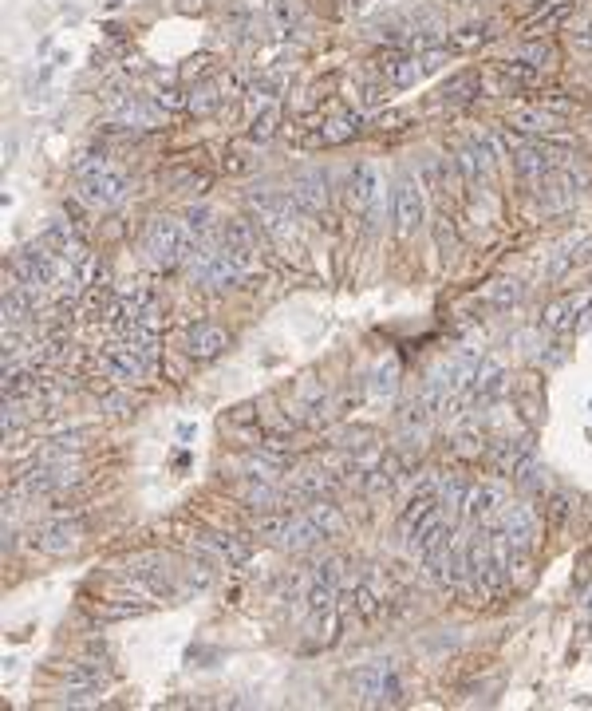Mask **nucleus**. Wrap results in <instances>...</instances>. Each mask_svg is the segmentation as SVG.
Listing matches in <instances>:
<instances>
[{
	"mask_svg": "<svg viewBox=\"0 0 592 711\" xmlns=\"http://www.w3.org/2000/svg\"><path fill=\"white\" fill-rule=\"evenodd\" d=\"M194 245L186 222H174V217H150L147 233H142V253L162 269H174V266H186V253Z\"/></svg>",
	"mask_w": 592,
	"mask_h": 711,
	"instance_id": "obj_1",
	"label": "nucleus"
},
{
	"mask_svg": "<svg viewBox=\"0 0 592 711\" xmlns=\"http://www.w3.org/2000/svg\"><path fill=\"white\" fill-rule=\"evenodd\" d=\"M186 269L194 273L206 289H230L233 281L241 277V273L230 266V257H225L222 241H194L186 253Z\"/></svg>",
	"mask_w": 592,
	"mask_h": 711,
	"instance_id": "obj_2",
	"label": "nucleus"
},
{
	"mask_svg": "<svg viewBox=\"0 0 592 711\" xmlns=\"http://www.w3.org/2000/svg\"><path fill=\"white\" fill-rule=\"evenodd\" d=\"M253 214H257V225L265 230L269 237H277V241H285L288 233L296 230V202L293 194H272V190H261V194L249 198Z\"/></svg>",
	"mask_w": 592,
	"mask_h": 711,
	"instance_id": "obj_3",
	"label": "nucleus"
},
{
	"mask_svg": "<svg viewBox=\"0 0 592 711\" xmlns=\"http://www.w3.org/2000/svg\"><path fill=\"white\" fill-rule=\"evenodd\" d=\"M222 249L225 257H230V266L241 273H253L257 269V233H253L249 222H241V217H230V222H222Z\"/></svg>",
	"mask_w": 592,
	"mask_h": 711,
	"instance_id": "obj_4",
	"label": "nucleus"
},
{
	"mask_svg": "<svg viewBox=\"0 0 592 711\" xmlns=\"http://www.w3.org/2000/svg\"><path fill=\"white\" fill-rule=\"evenodd\" d=\"M498 534H502L506 542H509V550H525V553H533L537 534H541L533 506H525V503H506L502 518H498Z\"/></svg>",
	"mask_w": 592,
	"mask_h": 711,
	"instance_id": "obj_5",
	"label": "nucleus"
},
{
	"mask_svg": "<svg viewBox=\"0 0 592 711\" xmlns=\"http://www.w3.org/2000/svg\"><path fill=\"white\" fill-rule=\"evenodd\" d=\"M506 510V494L498 486H490V482H478V486H470L466 503H462V514L470 518L478 530L486 534H498V518H502Z\"/></svg>",
	"mask_w": 592,
	"mask_h": 711,
	"instance_id": "obj_6",
	"label": "nucleus"
},
{
	"mask_svg": "<svg viewBox=\"0 0 592 711\" xmlns=\"http://www.w3.org/2000/svg\"><path fill=\"white\" fill-rule=\"evenodd\" d=\"M355 691H360L368 704H395L399 699V676H395V668H391L387 660H379V664H368V668H360L355 672Z\"/></svg>",
	"mask_w": 592,
	"mask_h": 711,
	"instance_id": "obj_7",
	"label": "nucleus"
},
{
	"mask_svg": "<svg viewBox=\"0 0 592 711\" xmlns=\"http://www.w3.org/2000/svg\"><path fill=\"white\" fill-rule=\"evenodd\" d=\"M426 202H423V186L415 178H399L395 182V230L403 237H411L423 230Z\"/></svg>",
	"mask_w": 592,
	"mask_h": 711,
	"instance_id": "obj_8",
	"label": "nucleus"
},
{
	"mask_svg": "<svg viewBox=\"0 0 592 711\" xmlns=\"http://www.w3.org/2000/svg\"><path fill=\"white\" fill-rule=\"evenodd\" d=\"M557 167H561V159H557V151H553L549 143H522V147L514 151L517 178L530 182V186H533V182H545Z\"/></svg>",
	"mask_w": 592,
	"mask_h": 711,
	"instance_id": "obj_9",
	"label": "nucleus"
},
{
	"mask_svg": "<svg viewBox=\"0 0 592 711\" xmlns=\"http://www.w3.org/2000/svg\"><path fill=\"white\" fill-rule=\"evenodd\" d=\"M79 182H84V198L91 206H99V209L118 206L126 198V178L118 175V170H111V167L99 170V175H91V178H79Z\"/></svg>",
	"mask_w": 592,
	"mask_h": 711,
	"instance_id": "obj_10",
	"label": "nucleus"
},
{
	"mask_svg": "<svg viewBox=\"0 0 592 711\" xmlns=\"http://www.w3.org/2000/svg\"><path fill=\"white\" fill-rule=\"evenodd\" d=\"M32 545L40 553H52V558H63V553H71L79 545V526L76 522H52L44 526V530H36Z\"/></svg>",
	"mask_w": 592,
	"mask_h": 711,
	"instance_id": "obj_11",
	"label": "nucleus"
},
{
	"mask_svg": "<svg viewBox=\"0 0 592 711\" xmlns=\"http://www.w3.org/2000/svg\"><path fill=\"white\" fill-rule=\"evenodd\" d=\"M376 198H379V175H376V167H371V162H360V167L352 170V182H348V206L368 214V209L376 206Z\"/></svg>",
	"mask_w": 592,
	"mask_h": 711,
	"instance_id": "obj_12",
	"label": "nucleus"
},
{
	"mask_svg": "<svg viewBox=\"0 0 592 711\" xmlns=\"http://www.w3.org/2000/svg\"><path fill=\"white\" fill-rule=\"evenodd\" d=\"M320 537H324V530L312 522V514H293L277 545H285V550H293V553H304V550H312Z\"/></svg>",
	"mask_w": 592,
	"mask_h": 711,
	"instance_id": "obj_13",
	"label": "nucleus"
},
{
	"mask_svg": "<svg viewBox=\"0 0 592 711\" xmlns=\"http://www.w3.org/2000/svg\"><path fill=\"white\" fill-rule=\"evenodd\" d=\"M379 71H384V79L391 87H411L418 76H423V56H411V52H395V56H387L379 63Z\"/></svg>",
	"mask_w": 592,
	"mask_h": 711,
	"instance_id": "obj_14",
	"label": "nucleus"
},
{
	"mask_svg": "<svg viewBox=\"0 0 592 711\" xmlns=\"http://www.w3.org/2000/svg\"><path fill=\"white\" fill-rule=\"evenodd\" d=\"M530 459H533V446H530V439H502V443L494 446V454H490V462H494V470H498V474H509V478H514V474L522 470Z\"/></svg>",
	"mask_w": 592,
	"mask_h": 711,
	"instance_id": "obj_15",
	"label": "nucleus"
},
{
	"mask_svg": "<svg viewBox=\"0 0 592 711\" xmlns=\"http://www.w3.org/2000/svg\"><path fill=\"white\" fill-rule=\"evenodd\" d=\"M572 8H577V4H569V0H545L530 20H525V40H537V36L553 32L557 24H564V16H569Z\"/></svg>",
	"mask_w": 592,
	"mask_h": 711,
	"instance_id": "obj_16",
	"label": "nucleus"
},
{
	"mask_svg": "<svg viewBox=\"0 0 592 711\" xmlns=\"http://www.w3.org/2000/svg\"><path fill=\"white\" fill-rule=\"evenodd\" d=\"M502 388H506V368L498 360H482L478 372H474L470 396L478 399V404H490L494 396H502Z\"/></svg>",
	"mask_w": 592,
	"mask_h": 711,
	"instance_id": "obj_17",
	"label": "nucleus"
},
{
	"mask_svg": "<svg viewBox=\"0 0 592 711\" xmlns=\"http://www.w3.org/2000/svg\"><path fill=\"white\" fill-rule=\"evenodd\" d=\"M225 344H230L225 328H217V324L190 328V356H194V360H214V356L225 352Z\"/></svg>",
	"mask_w": 592,
	"mask_h": 711,
	"instance_id": "obj_18",
	"label": "nucleus"
},
{
	"mask_svg": "<svg viewBox=\"0 0 592 711\" xmlns=\"http://www.w3.org/2000/svg\"><path fill=\"white\" fill-rule=\"evenodd\" d=\"M68 482H76V478H71V470L60 462V467H36L32 474H24L20 490L24 494H52V490H63Z\"/></svg>",
	"mask_w": 592,
	"mask_h": 711,
	"instance_id": "obj_19",
	"label": "nucleus"
},
{
	"mask_svg": "<svg viewBox=\"0 0 592 711\" xmlns=\"http://www.w3.org/2000/svg\"><path fill=\"white\" fill-rule=\"evenodd\" d=\"M202 545L209 553H217L225 565H245V561H249V542L237 537V534H206Z\"/></svg>",
	"mask_w": 592,
	"mask_h": 711,
	"instance_id": "obj_20",
	"label": "nucleus"
},
{
	"mask_svg": "<svg viewBox=\"0 0 592 711\" xmlns=\"http://www.w3.org/2000/svg\"><path fill=\"white\" fill-rule=\"evenodd\" d=\"M588 293H577V297H564L557 305H549V313H545V324L553 328V332H569L572 324H577V316L588 308Z\"/></svg>",
	"mask_w": 592,
	"mask_h": 711,
	"instance_id": "obj_21",
	"label": "nucleus"
},
{
	"mask_svg": "<svg viewBox=\"0 0 592 711\" xmlns=\"http://www.w3.org/2000/svg\"><path fill=\"white\" fill-rule=\"evenodd\" d=\"M506 123L522 135H549L553 131V115L545 111V107H514Z\"/></svg>",
	"mask_w": 592,
	"mask_h": 711,
	"instance_id": "obj_22",
	"label": "nucleus"
},
{
	"mask_svg": "<svg viewBox=\"0 0 592 711\" xmlns=\"http://www.w3.org/2000/svg\"><path fill=\"white\" fill-rule=\"evenodd\" d=\"M32 316H36L32 289H28V285H16V289H8V297H4V321H8V328H20V324H28Z\"/></svg>",
	"mask_w": 592,
	"mask_h": 711,
	"instance_id": "obj_23",
	"label": "nucleus"
},
{
	"mask_svg": "<svg viewBox=\"0 0 592 711\" xmlns=\"http://www.w3.org/2000/svg\"><path fill=\"white\" fill-rule=\"evenodd\" d=\"M293 202H296L300 209H304V214H320L324 202H328V194H324V178H316V175L296 178V182H293Z\"/></svg>",
	"mask_w": 592,
	"mask_h": 711,
	"instance_id": "obj_24",
	"label": "nucleus"
},
{
	"mask_svg": "<svg viewBox=\"0 0 592 711\" xmlns=\"http://www.w3.org/2000/svg\"><path fill=\"white\" fill-rule=\"evenodd\" d=\"M103 683H107V668L95 660H79L68 672V691H99Z\"/></svg>",
	"mask_w": 592,
	"mask_h": 711,
	"instance_id": "obj_25",
	"label": "nucleus"
},
{
	"mask_svg": "<svg viewBox=\"0 0 592 711\" xmlns=\"http://www.w3.org/2000/svg\"><path fill=\"white\" fill-rule=\"evenodd\" d=\"M186 230L194 241H214V237H222V225H217V217L209 206H190L186 209Z\"/></svg>",
	"mask_w": 592,
	"mask_h": 711,
	"instance_id": "obj_26",
	"label": "nucleus"
},
{
	"mask_svg": "<svg viewBox=\"0 0 592 711\" xmlns=\"http://www.w3.org/2000/svg\"><path fill=\"white\" fill-rule=\"evenodd\" d=\"M478 91H482V76H478V71H462V76L446 79L442 99H446V103H470V99H478Z\"/></svg>",
	"mask_w": 592,
	"mask_h": 711,
	"instance_id": "obj_27",
	"label": "nucleus"
},
{
	"mask_svg": "<svg viewBox=\"0 0 592 711\" xmlns=\"http://www.w3.org/2000/svg\"><path fill=\"white\" fill-rule=\"evenodd\" d=\"M466 494H470V482L462 478V474H439V503H442V510L458 514L462 503H466Z\"/></svg>",
	"mask_w": 592,
	"mask_h": 711,
	"instance_id": "obj_28",
	"label": "nucleus"
},
{
	"mask_svg": "<svg viewBox=\"0 0 592 711\" xmlns=\"http://www.w3.org/2000/svg\"><path fill=\"white\" fill-rule=\"evenodd\" d=\"M490 24H466V29H458L450 36V48L454 52H474V48H482V44L490 40Z\"/></svg>",
	"mask_w": 592,
	"mask_h": 711,
	"instance_id": "obj_29",
	"label": "nucleus"
},
{
	"mask_svg": "<svg viewBox=\"0 0 592 711\" xmlns=\"http://www.w3.org/2000/svg\"><path fill=\"white\" fill-rule=\"evenodd\" d=\"M352 605H355V613L363 617V621H371V617L379 613V592L368 585V581H355L352 585Z\"/></svg>",
	"mask_w": 592,
	"mask_h": 711,
	"instance_id": "obj_30",
	"label": "nucleus"
},
{
	"mask_svg": "<svg viewBox=\"0 0 592 711\" xmlns=\"http://www.w3.org/2000/svg\"><path fill=\"white\" fill-rule=\"evenodd\" d=\"M277 123H280V107H277V103H269L265 111H261L257 118H253V127H249V139H253V143H269L272 135H277Z\"/></svg>",
	"mask_w": 592,
	"mask_h": 711,
	"instance_id": "obj_31",
	"label": "nucleus"
},
{
	"mask_svg": "<svg viewBox=\"0 0 592 711\" xmlns=\"http://www.w3.org/2000/svg\"><path fill=\"white\" fill-rule=\"evenodd\" d=\"M514 482H517V490H525V494H545V467H537V459H530L522 470L514 474Z\"/></svg>",
	"mask_w": 592,
	"mask_h": 711,
	"instance_id": "obj_32",
	"label": "nucleus"
},
{
	"mask_svg": "<svg viewBox=\"0 0 592 711\" xmlns=\"http://www.w3.org/2000/svg\"><path fill=\"white\" fill-rule=\"evenodd\" d=\"M352 135H360V115H340V118H332V123L320 131V139L324 143H344V139H352Z\"/></svg>",
	"mask_w": 592,
	"mask_h": 711,
	"instance_id": "obj_33",
	"label": "nucleus"
},
{
	"mask_svg": "<svg viewBox=\"0 0 592 711\" xmlns=\"http://www.w3.org/2000/svg\"><path fill=\"white\" fill-rule=\"evenodd\" d=\"M308 514H312V522L324 530V537H332V534L344 526V518L336 514V506H332V503H320V498H316V503L308 506Z\"/></svg>",
	"mask_w": 592,
	"mask_h": 711,
	"instance_id": "obj_34",
	"label": "nucleus"
},
{
	"mask_svg": "<svg viewBox=\"0 0 592 711\" xmlns=\"http://www.w3.org/2000/svg\"><path fill=\"white\" fill-rule=\"evenodd\" d=\"M395 384H399V364L395 360H384L376 368V376H371V391H376V396H391Z\"/></svg>",
	"mask_w": 592,
	"mask_h": 711,
	"instance_id": "obj_35",
	"label": "nucleus"
},
{
	"mask_svg": "<svg viewBox=\"0 0 592 711\" xmlns=\"http://www.w3.org/2000/svg\"><path fill=\"white\" fill-rule=\"evenodd\" d=\"M502 76L514 79V84H537V79H541V68H533L530 60H506Z\"/></svg>",
	"mask_w": 592,
	"mask_h": 711,
	"instance_id": "obj_36",
	"label": "nucleus"
},
{
	"mask_svg": "<svg viewBox=\"0 0 592 711\" xmlns=\"http://www.w3.org/2000/svg\"><path fill=\"white\" fill-rule=\"evenodd\" d=\"M296 490H300V494H308V498L328 494V490H332V478H328L324 470H304V474H300V482H296Z\"/></svg>",
	"mask_w": 592,
	"mask_h": 711,
	"instance_id": "obj_37",
	"label": "nucleus"
},
{
	"mask_svg": "<svg viewBox=\"0 0 592 711\" xmlns=\"http://www.w3.org/2000/svg\"><path fill=\"white\" fill-rule=\"evenodd\" d=\"M549 518H553V526H564V518H569V498L553 494L549 498Z\"/></svg>",
	"mask_w": 592,
	"mask_h": 711,
	"instance_id": "obj_38",
	"label": "nucleus"
},
{
	"mask_svg": "<svg viewBox=\"0 0 592 711\" xmlns=\"http://www.w3.org/2000/svg\"><path fill=\"white\" fill-rule=\"evenodd\" d=\"M525 60H530L533 68H549V63H553V48H549V44H541V48L533 44V48L525 52Z\"/></svg>",
	"mask_w": 592,
	"mask_h": 711,
	"instance_id": "obj_39",
	"label": "nucleus"
},
{
	"mask_svg": "<svg viewBox=\"0 0 592 711\" xmlns=\"http://www.w3.org/2000/svg\"><path fill=\"white\" fill-rule=\"evenodd\" d=\"M572 48L592 52V24H585V29H577V32H572Z\"/></svg>",
	"mask_w": 592,
	"mask_h": 711,
	"instance_id": "obj_40",
	"label": "nucleus"
},
{
	"mask_svg": "<svg viewBox=\"0 0 592 711\" xmlns=\"http://www.w3.org/2000/svg\"><path fill=\"white\" fill-rule=\"evenodd\" d=\"M494 300H498V305H514V300H517V285H514V281H502V289L494 293Z\"/></svg>",
	"mask_w": 592,
	"mask_h": 711,
	"instance_id": "obj_41",
	"label": "nucleus"
},
{
	"mask_svg": "<svg viewBox=\"0 0 592 711\" xmlns=\"http://www.w3.org/2000/svg\"><path fill=\"white\" fill-rule=\"evenodd\" d=\"M384 87H376V84H371V87H363V103H368V107H379V103H384Z\"/></svg>",
	"mask_w": 592,
	"mask_h": 711,
	"instance_id": "obj_42",
	"label": "nucleus"
},
{
	"mask_svg": "<svg viewBox=\"0 0 592 711\" xmlns=\"http://www.w3.org/2000/svg\"><path fill=\"white\" fill-rule=\"evenodd\" d=\"M162 103L178 111V107H186V99H178V91H162V95H158V107H162Z\"/></svg>",
	"mask_w": 592,
	"mask_h": 711,
	"instance_id": "obj_43",
	"label": "nucleus"
},
{
	"mask_svg": "<svg viewBox=\"0 0 592 711\" xmlns=\"http://www.w3.org/2000/svg\"><path fill=\"white\" fill-rule=\"evenodd\" d=\"M585 609H588V617H592V592H588V601H585Z\"/></svg>",
	"mask_w": 592,
	"mask_h": 711,
	"instance_id": "obj_44",
	"label": "nucleus"
}]
</instances>
